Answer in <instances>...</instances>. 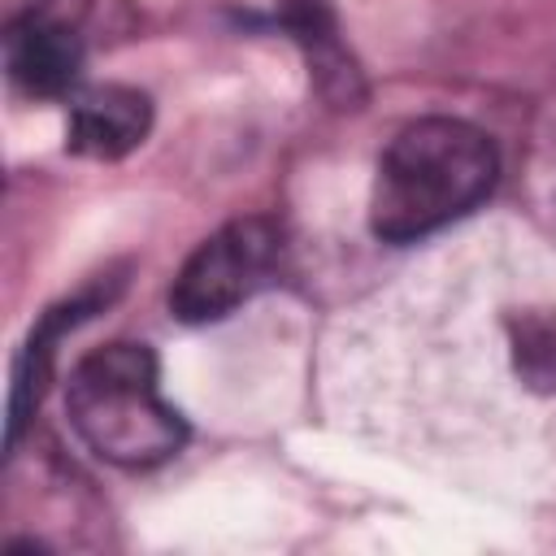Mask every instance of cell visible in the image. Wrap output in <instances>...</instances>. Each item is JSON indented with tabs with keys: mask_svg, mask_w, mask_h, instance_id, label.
I'll return each mask as SVG.
<instances>
[{
	"mask_svg": "<svg viewBox=\"0 0 556 556\" xmlns=\"http://www.w3.org/2000/svg\"><path fill=\"white\" fill-rule=\"evenodd\" d=\"M500 156L491 139L460 117L408 122L382 152L369 226L387 243H413L486 200Z\"/></svg>",
	"mask_w": 556,
	"mask_h": 556,
	"instance_id": "1",
	"label": "cell"
},
{
	"mask_svg": "<svg viewBox=\"0 0 556 556\" xmlns=\"http://www.w3.org/2000/svg\"><path fill=\"white\" fill-rule=\"evenodd\" d=\"M65 413L78 439L122 469H152L187 443V421L161 395L156 356L143 343H104L87 352L70 369Z\"/></svg>",
	"mask_w": 556,
	"mask_h": 556,
	"instance_id": "2",
	"label": "cell"
},
{
	"mask_svg": "<svg viewBox=\"0 0 556 556\" xmlns=\"http://www.w3.org/2000/svg\"><path fill=\"white\" fill-rule=\"evenodd\" d=\"M282 261V230L269 217H239L213 230L178 269L169 287V313L187 326L217 321L274 282Z\"/></svg>",
	"mask_w": 556,
	"mask_h": 556,
	"instance_id": "3",
	"label": "cell"
},
{
	"mask_svg": "<svg viewBox=\"0 0 556 556\" xmlns=\"http://www.w3.org/2000/svg\"><path fill=\"white\" fill-rule=\"evenodd\" d=\"M148 126H152V100L139 87L104 83V87H87L74 96L65 143L78 156L117 161L148 139Z\"/></svg>",
	"mask_w": 556,
	"mask_h": 556,
	"instance_id": "4",
	"label": "cell"
},
{
	"mask_svg": "<svg viewBox=\"0 0 556 556\" xmlns=\"http://www.w3.org/2000/svg\"><path fill=\"white\" fill-rule=\"evenodd\" d=\"M4 61L9 78L26 96H65L83 70V43L70 26L26 17L4 26Z\"/></svg>",
	"mask_w": 556,
	"mask_h": 556,
	"instance_id": "5",
	"label": "cell"
},
{
	"mask_svg": "<svg viewBox=\"0 0 556 556\" xmlns=\"http://www.w3.org/2000/svg\"><path fill=\"white\" fill-rule=\"evenodd\" d=\"M278 4H282V13H287V26L295 30V39L304 43L308 65H313L321 91H326L330 100L352 104V100L361 96V87H356V70H352L348 52L339 48L334 17H330L326 0H278Z\"/></svg>",
	"mask_w": 556,
	"mask_h": 556,
	"instance_id": "6",
	"label": "cell"
},
{
	"mask_svg": "<svg viewBox=\"0 0 556 556\" xmlns=\"http://www.w3.org/2000/svg\"><path fill=\"white\" fill-rule=\"evenodd\" d=\"M39 4L43 0H4V26L26 22V17H39Z\"/></svg>",
	"mask_w": 556,
	"mask_h": 556,
	"instance_id": "7",
	"label": "cell"
}]
</instances>
